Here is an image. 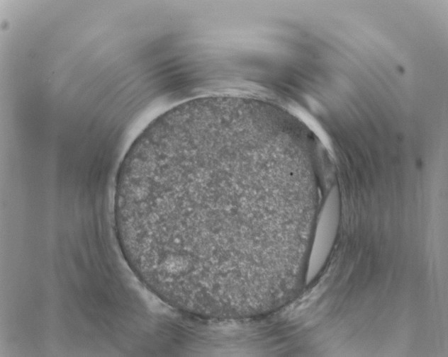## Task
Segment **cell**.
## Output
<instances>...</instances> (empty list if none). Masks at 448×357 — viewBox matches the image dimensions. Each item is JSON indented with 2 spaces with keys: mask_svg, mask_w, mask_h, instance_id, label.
Segmentation results:
<instances>
[{
  "mask_svg": "<svg viewBox=\"0 0 448 357\" xmlns=\"http://www.w3.org/2000/svg\"><path fill=\"white\" fill-rule=\"evenodd\" d=\"M297 171L289 142L258 118L218 112L162 123L135 140L117 173L121 249L175 309L250 313L287 280Z\"/></svg>",
  "mask_w": 448,
  "mask_h": 357,
  "instance_id": "obj_1",
  "label": "cell"
},
{
  "mask_svg": "<svg viewBox=\"0 0 448 357\" xmlns=\"http://www.w3.org/2000/svg\"><path fill=\"white\" fill-rule=\"evenodd\" d=\"M337 225V208L333 199L327 203L318 227L306 273L307 283L318 274L327 257Z\"/></svg>",
  "mask_w": 448,
  "mask_h": 357,
  "instance_id": "obj_2",
  "label": "cell"
}]
</instances>
